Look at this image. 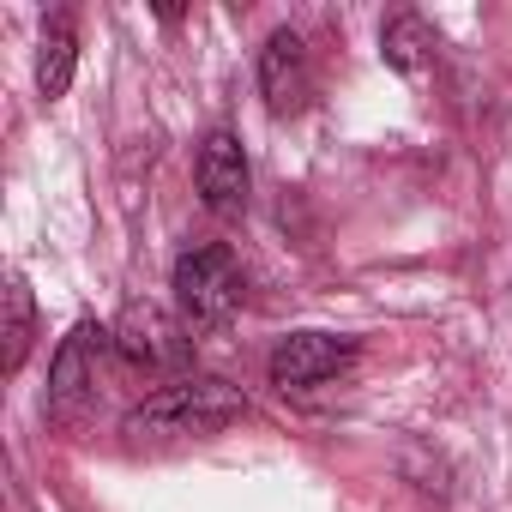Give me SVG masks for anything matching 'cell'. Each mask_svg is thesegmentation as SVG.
<instances>
[{
	"instance_id": "10",
	"label": "cell",
	"mask_w": 512,
	"mask_h": 512,
	"mask_svg": "<svg viewBox=\"0 0 512 512\" xmlns=\"http://www.w3.org/2000/svg\"><path fill=\"white\" fill-rule=\"evenodd\" d=\"M31 338H37V302H31V284L13 272V278H7V374L25 368Z\"/></svg>"
},
{
	"instance_id": "3",
	"label": "cell",
	"mask_w": 512,
	"mask_h": 512,
	"mask_svg": "<svg viewBox=\"0 0 512 512\" xmlns=\"http://www.w3.org/2000/svg\"><path fill=\"white\" fill-rule=\"evenodd\" d=\"M109 332H115V356L139 374H169L187 362V326H175L157 302H127Z\"/></svg>"
},
{
	"instance_id": "4",
	"label": "cell",
	"mask_w": 512,
	"mask_h": 512,
	"mask_svg": "<svg viewBox=\"0 0 512 512\" xmlns=\"http://www.w3.org/2000/svg\"><path fill=\"white\" fill-rule=\"evenodd\" d=\"M109 350H115V332L109 326H91V320L73 326V338L55 350V368H49V410L55 416H79L91 404Z\"/></svg>"
},
{
	"instance_id": "9",
	"label": "cell",
	"mask_w": 512,
	"mask_h": 512,
	"mask_svg": "<svg viewBox=\"0 0 512 512\" xmlns=\"http://www.w3.org/2000/svg\"><path fill=\"white\" fill-rule=\"evenodd\" d=\"M434 31L416 19V13H392L386 25H380V55H386V67L392 73H404V79H422L428 67H434Z\"/></svg>"
},
{
	"instance_id": "2",
	"label": "cell",
	"mask_w": 512,
	"mask_h": 512,
	"mask_svg": "<svg viewBox=\"0 0 512 512\" xmlns=\"http://www.w3.org/2000/svg\"><path fill=\"white\" fill-rule=\"evenodd\" d=\"M175 302H181V320L199 332L229 326V314L241 308V266L223 241H193L175 260Z\"/></svg>"
},
{
	"instance_id": "5",
	"label": "cell",
	"mask_w": 512,
	"mask_h": 512,
	"mask_svg": "<svg viewBox=\"0 0 512 512\" xmlns=\"http://www.w3.org/2000/svg\"><path fill=\"white\" fill-rule=\"evenodd\" d=\"M350 362H356V344H350V338H332V332H290V338H278V350H272V386L308 392V386L338 380Z\"/></svg>"
},
{
	"instance_id": "1",
	"label": "cell",
	"mask_w": 512,
	"mask_h": 512,
	"mask_svg": "<svg viewBox=\"0 0 512 512\" xmlns=\"http://www.w3.org/2000/svg\"><path fill=\"white\" fill-rule=\"evenodd\" d=\"M247 416V398L223 380H175L157 386L145 404L127 410V434L133 440H199V434H223L229 422Z\"/></svg>"
},
{
	"instance_id": "6",
	"label": "cell",
	"mask_w": 512,
	"mask_h": 512,
	"mask_svg": "<svg viewBox=\"0 0 512 512\" xmlns=\"http://www.w3.org/2000/svg\"><path fill=\"white\" fill-rule=\"evenodd\" d=\"M260 97H266V109L278 121L308 109V97H314V61H308V43L296 31H272L266 37V49H260Z\"/></svg>"
},
{
	"instance_id": "7",
	"label": "cell",
	"mask_w": 512,
	"mask_h": 512,
	"mask_svg": "<svg viewBox=\"0 0 512 512\" xmlns=\"http://www.w3.org/2000/svg\"><path fill=\"white\" fill-rule=\"evenodd\" d=\"M193 181H199L205 211H217V217H235L247 205V157H241V139L229 127L205 133V145L193 157Z\"/></svg>"
},
{
	"instance_id": "8",
	"label": "cell",
	"mask_w": 512,
	"mask_h": 512,
	"mask_svg": "<svg viewBox=\"0 0 512 512\" xmlns=\"http://www.w3.org/2000/svg\"><path fill=\"white\" fill-rule=\"evenodd\" d=\"M73 73H79V31H73L67 13H55L43 25V37H37V91L49 103H61L67 85H73Z\"/></svg>"
}]
</instances>
